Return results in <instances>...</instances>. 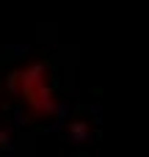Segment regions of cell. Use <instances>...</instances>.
<instances>
[{"label":"cell","instance_id":"6da1fadb","mask_svg":"<svg viewBox=\"0 0 149 157\" xmlns=\"http://www.w3.org/2000/svg\"><path fill=\"white\" fill-rule=\"evenodd\" d=\"M41 69L39 66H33V69H28V72H22L19 75V80H22V91H25V97H28V102H30V108H36V110H41V108H47L50 105V97H47V91H44V83H41Z\"/></svg>","mask_w":149,"mask_h":157}]
</instances>
